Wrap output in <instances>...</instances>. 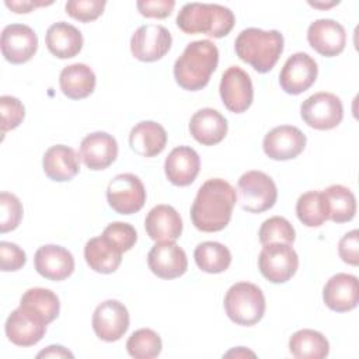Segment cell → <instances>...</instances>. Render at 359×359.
<instances>
[{
	"mask_svg": "<svg viewBox=\"0 0 359 359\" xmlns=\"http://www.w3.org/2000/svg\"><path fill=\"white\" fill-rule=\"evenodd\" d=\"M236 189L222 178H210L202 184L191 206L194 226L205 233L223 230L236 205Z\"/></svg>",
	"mask_w": 359,
	"mask_h": 359,
	"instance_id": "cell-1",
	"label": "cell"
},
{
	"mask_svg": "<svg viewBox=\"0 0 359 359\" xmlns=\"http://www.w3.org/2000/svg\"><path fill=\"white\" fill-rule=\"evenodd\" d=\"M219 63L217 46L209 39L194 41L187 45L174 63V79L180 87L198 91L208 86Z\"/></svg>",
	"mask_w": 359,
	"mask_h": 359,
	"instance_id": "cell-2",
	"label": "cell"
},
{
	"mask_svg": "<svg viewBox=\"0 0 359 359\" xmlns=\"http://www.w3.org/2000/svg\"><path fill=\"white\" fill-rule=\"evenodd\" d=\"M237 56L258 73L273 69L283 52V35L278 29H243L234 42Z\"/></svg>",
	"mask_w": 359,
	"mask_h": 359,
	"instance_id": "cell-3",
	"label": "cell"
},
{
	"mask_svg": "<svg viewBox=\"0 0 359 359\" xmlns=\"http://www.w3.org/2000/svg\"><path fill=\"white\" fill-rule=\"evenodd\" d=\"M236 18L229 7L212 3H187L178 11L177 25L185 34H206L213 38L226 36Z\"/></svg>",
	"mask_w": 359,
	"mask_h": 359,
	"instance_id": "cell-4",
	"label": "cell"
},
{
	"mask_svg": "<svg viewBox=\"0 0 359 359\" xmlns=\"http://www.w3.org/2000/svg\"><path fill=\"white\" fill-rule=\"evenodd\" d=\"M265 297L262 290L251 282H237L230 286L224 296L227 317L238 325H254L265 313Z\"/></svg>",
	"mask_w": 359,
	"mask_h": 359,
	"instance_id": "cell-5",
	"label": "cell"
},
{
	"mask_svg": "<svg viewBox=\"0 0 359 359\" xmlns=\"http://www.w3.org/2000/svg\"><path fill=\"white\" fill-rule=\"evenodd\" d=\"M240 206L251 213H261L271 209L278 198L273 180L257 170L244 172L237 182Z\"/></svg>",
	"mask_w": 359,
	"mask_h": 359,
	"instance_id": "cell-6",
	"label": "cell"
},
{
	"mask_svg": "<svg viewBox=\"0 0 359 359\" xmlns=\"http://www.w3.org/2000/svg\"><path fill=\"white\" fill-rule=\"evenodd\" d=\"M299 268V257L292 244L272 243L262 247L258 255L261 275L272 283L287 282Z\"/></svg>",
	"mask_w": 359,
	"mask_h": 359,
	"instance_id": "cell-7",
	"label": "cell"
},
{
	"mask_svg": "<svg viewBox=\"0 0 359 359\" xmlns=\"http://www.w3.org/2000/svg\"><path fill=\"white\" fill-rule=\"evenodd\" d=\"M300 115L310 128L318 130L334 129L344 118L342 101L332 93H316L302 102Z\"/></svg>",
	"mask_w": 359,
	"mask_h": 359,
	"instance_id": "cell-8",
	"label": "cell"
},
{
	"mask_svg": "<svg viewBox=\"0 0 359 359\" xmlns=\"http://www.w3.org/2000/svg\"><path fill=\"white\" fill-rule=\"evenodd\" d=\"M108 205L121 215L139 212L146 202V189L140 178L130 172L118 174L107 187Z\"/></svg>",
	"mask_w": 359,
	"mask_h": 359,
	"instance_id": "cell-9",
	"label": "cell"
},
{
	"mask_svg": "<svg viewBox=\"0 0 359 359\" xmlns=\"http://www.w3.org/2000/svg\"><path fill=\"white\" fill-rule=\"evenodd\" d=\"M170 31L158 24L140 25L130 38V52L142 62H156L171 48Z\"/></svg>",
	"mask_w": 359,
	"mask_h": 359,
	"instance_id": "cell-10",
	"label": "cell"
},
{
	"mask_svg": "<svg viewBox=\"0 0 359 359\" xmlns=\"http://www.w3.org/2000/svg\"><path fill=\"white\" fill-rule=\"evenodd\" d=\"M219 91L224 107L234 114L245 112L254 100L251 77L238 66H230L223 73Z\"/></svg>",
	"mask_w": 359,
	"mask_h": 359,
	"instance_id": "cell-11",
	"label": "cell"
},
{
	"mask_svg": "<svg viewBox=\"0 0 359 359\" xmlns=\"http://www.w3.org/2000/svg\"><path fill=\"white\" fill-rule=\"evenodd\" d=\"M91 323L100 339L115 342L121 339L129 328V313L123 303L109 299L95 307Z\"/></svg>",
	"mask_w": 359,
	"mask_h": 359,
	"instance_id": "cell-12",
	"label": "cell"
},
{
	"mask_svg": "<svg viewBox=\"0 0 359 359\" xmlns=\"http://www.w3.org/2000/svg\"><path fill=\"white\" fill-rule=\"evenodd\" d=\"M317 74L316 60L304 52H296L285 62L279 73V84L285 93L297 95L314 84Z\"/></svg>",
	"mask_w": 359,
	"mask_h": 359,
	"instance_id": "cell-13",
	"label": "cell"
},
{
	"mask_svg": "<svg viewBox=\"0 0 359 359\" xmlns=\"http://www.w3.org/2000/svg\"><path fill=\"white\" fill-rule=\"evenodd\" d=\"M0 48L7 62L21 65L35 55L38 36L35 31L25 24H8L1 31Z\"/></svg>",
	"mask_w": 359,
	"mask_h": 359,
	"instance_id": "cell-14",
	"label": "cell"
},
{
	"mask_svg": "<svg viewBox=\"0 0 359 359\" xmlns=\"http://www.w3.org/2000/svg\"><path fill=\"white\" fill-rule=\"evenodd\" d=\"M150 271L161 279H175L188 269L185 251L174 241H157L147 254Z\"/></svg>",
	"mask_w": 359,
	"mask_h": 359,
	"instance_id": "cell-15",
	"label": "cell"
},
{
	"mask_svg": "<svg viewBox=\"0 0 359 359\" xmlns=\"http://www.w3.org/2000/svg\"><path fill=\"white\" fill-rule=\"evenodd\" d=\"M306 135L296 126L280 125L269 130L262 142L265 154L278 161L297 157L306 147Z\"/></svg>",
	"mask_w": 359,
	"mask_h": 359,
	"instance_id": "cell-16",
	"label": "cell"
},
{
	"mask_svg": "<svg viewBox=\"0 0 359 359\" xmlns=\"http://www.w3.org/2000/svg\"><path fill=\"white\" fill-rule=\"evenodd\" d=\"M46 323L39 317L18 306L6 320L4 331L7 338L17 346H32L38 344L46 332Z\"/></svg>",
	"mask_w": 359,
	"mask_h": 359,
	"instance_id": "cell-17",
	"label": "cell"
},
{
	"mask_svg": "<svg viewBox=\"0 0 359 359\" xmlns=\"http://www.w3.org/2000/svg\"><path fill=\"white\" fill-rule=\"evenodd\" d=\"M307 41L317 53L332 57L344 50L346 43V32L338 21L331 18H320L309 25Z\"/></svg>",
	"mask_w": 359,
	"mask_h": 359,
	"instance_id": "cell-18",
	"label": "cell"
},
{
	"mask_svg": "<svg viewBox=\"0 0 359 359\" xmlns=\"http://www.w3.org/2000/svg\"><path fill=\"white\" fill-rule=\"evenodd\" d=\"M79 156L90 170H105L118 157V143L107 132H93L81 140Z\"/></svg>",
	"mask_w": 359,
	"mask_h": 359,
	"instance_id": "cell-19",
	"label": "cell"
},
{
	"mask_svg": "<svg viewBox=\"0 0 359 359\" xmlns=\"http://www.w3.org/2000/svg\"><path fill=\"white\" fill-rule=\"evenodd\" d=\"M323 300L337 313L353 310L359 303V282L355 275L339 272L331 276L323 289Z\"/></svg>",
	"mask_w": 359,
	"mask_h": 359,
	"instance_id": "cell-20",
	"label": "cell"
},
{
	"mask_svg": "<svg viewBox=\"0 0 359 359\" xmlns=\"http://www.w3.org/2000/svg\"><path fill=\"white\" fill-rule=\"evenodd\" d=\"M36 272L49 280H65L74 271L72 252L56 244H46L36 250L34 255Z\"/></svg>",
	"mask_w": 359,
	"mask_h": 359,
	"instance_id": "cell-21",
	"label": "cell"
},
{
	"mask_svg": "<svg viewBox=\"0 0 359 359\" xmlns=\"http://www.w3.org/2000/svg\"><path fill=\"white\" fill-rule=\"evenodd\" d=\"M199 154L189 146H178L170 151L164 161L167 180L177 187L191 185L199 174Z\"/></svg>",
	"mask_w": 359,
	"mask_h": 359,
	"instance_id": "cell-22",
	"label": "cell"
},
{
	"mask_svg": "<svg viewBox=\"0 0 359 359\" xmlns=\"http://www.w3.org/2000/svg\"><path fill=\"white\" fill-rule=\"evenodd\" d=\"M226 118L213 108L198 109L189 121V132L192 137L203 146L220 143L227 135Z\"/></svg>",
	"mask_w": 359,
	"mask_h": 359,
	"instance_id": "cell-23",
	"label": "cell"
},
{
	"mask_svg": "<svg viewBox=\"0 0 359 359\" xmlns=\"http://www.w3.org/2000/svg\"><path fill=\"white\" fill-rule=\"evenodd\" d=\"M144 229L154 241H175L182 233V220L172 206L157 205L147 213Z\"/></svg>",
	"mask_w": 359,
	"mask_h": 359,
	"instance_id": "cell-24",
	"label": "cell"
},
{
	"mask_svg": "<svg viewBox=\"0 0 359 359\" xmlns=\"http://www.w3.org/2000/svg\"><path fill=\"white\" fill-rule=\"evenodd\" d=\"M45 43L48 50L59 57V59H69L79 55L83 48L84 39L83 34L74 25L59 21L52 24L45 35Z\"/></svg>",
	"mask_w": 359,
	"mask_h": 359,
	"instance_id": "cell-25",
	"label": "cell"
},
{
	"mask_svg": "<svg viewBox=\"0 0 359 359\" xmlns=\"http://www.w3.org/2000/svg\"><path fill=\"white\" fill-rule=\"evenodd\" d=\"M122 250L104 234L90 238L84 247L87 265L98 273L115 272L122 261Z\"/></svg>",
	"mask_w": 359,
	"mask_h": 359,
	"instance_id": "cell-26",
	"label": "cell"
},
{
	"mask_svg": "<svg viewBox=\"0 0 359 359\" xmlns=\"http://www.w3.org/2000/svg\"><path fill=\"white\" fill-rule=\"evenodd\" d=\"M165 144L167 132L154 121H142L130 129L129 146L142 157H154L160 154Z\"/></svg>",
	"mask_w": 359,
	"mask_h": 359,
	"instance_id": "cell-27",
	"label": "cell"
},
{
	"mask_svg": "<svg viewBox=\"0 0 359 359\" xmlns=\"http://www.w3.org/2000/svg\"><path fill=\"white\" fill-rule=\"evenodd\" d=\"M42 168L48 178L57 182L70 181L80 170L76 151L65 144L50 146L42 158Z\"/></svg>",
	"mask_w": 359,
	"mask_h": 359,
	"instance_id": "cell-28",
	"label": "cell"
},
{
	"mask_svg": "<svg viewBox=\"0 0 359 359\" xmlns=\"http://www.w3.org/2000/svg\"><path fill=\"white\" fill-rule=\"evenodd\" d=\"M59 86L62 93L70 100H83L95 88V74L84 63H73L60 72Z\"/></svg>",
	"mask_w": 359,
	"mask_h": 359,
	"instance_id": "cell-29",
	"label": "cell"
},
{
	"mask_svg": "<svg viewBox=\"0 0 359 359\" xmlns=\"http://www.w3.org/2000/svg\"><path fill=\"white\" fill-rule=\"evenodd\" d=\"M289 351L297 359H323L330 353V344L321 332L303 328L290 337Z\"/></svg>",
	"mask_w": 359,
	"mask_h": 359,
	"instance_id": "cell-30",
	"label": "cell"
},
{
	"mask_svg": "<svg viewBox=\"0 0 359 359\" xmlns=\"http://www.w3.org/2000/svg\"><path fill=\"white\" fill-rule=\"evenodd\" d=\"M323 194L327 203L328 219L335 223H346L353 219L356 213V199L349 188L334 184L325 188Z\"/></svg>",
	"mask_w": 359,
	"mask_h": 359,
	"instance_id": "cell-31",
	"label": "cell"
},
{
	"mask_svg": "<svg viewBox=\"0 0 359 359\" xmlns=\"http://www.w3.org/2000/svg\"><path fill=\"white\" fill-rule=\"evenodd\" d=\"M20 306L39 317L46 324L52 323L60 311L59 297L49 289L45 287H31L28 289L21 300Z\"/></svg>",
	"mask_w": 359,
	"mask_h": 359,
	"instance_id": "cell-32",
	"label": "cell"
},
{
	"mask_svg": "<svg viewBox=\"0 0 359 359\" xmlns=\"http://www.w3.org/2000/svg\"><path fill=\"white\" fill-rule=\"evenodd\" d=\"M194 258L198 268L208 273L224 272L231 264L230 250L217 241H203L196 245Z\"/></svg>",
	"mask_w": 359,
	"mask_h": 359,
	"instance_id": "cell-33",
	"label": "cell"
},
{
	"mask_svg": "<svg viewBox=\"0 0 359 359\" xmlns=\"http://www.w3.org/2000/svg\"><path fill=\"white\" fill-rule=\"evenodd\" d=\"M296 215L307 227H318L328 220V210L323 191H309L299 196Z\"/></svg>",
	"mask_w": 359,
	"mask_h": 359,
	"instance_id": "cell-34",
	"label": "cell"
},
{
	"mask_svg": "<svg viewBox=\"0 0 359 359\" xmlns=\"http://www.w3.org/2000/svg\"><path fill=\"white\" fill-rule=\"evenodd\" d=\"M163 342L160 335L150 328H140L132 332L126 341L128 353L135 359H153L161 352Z\"/></svg>",
	"mask_w": 359,
	"mask_h": 359,
	"instance_id": "cell-35",
	"label": "cell"
},
{
	"mask_svg": "<svg viewBox=\"0 0 359 359\" xmlns=\"http://www.w3.org/2000/svg\"><path fill=\"white\" fill-rule=\"evenodd\" d=\"M259 241L262 245L272 243L293 244L296 233L290 222L282 216H272L266 219L259 227Z\"/></svg>",
	"mask_w": 359,
	"mask_h": 359,
	"instance_id": "cell-36",
	"label": "cell"
},
{
	"mask_svg": "<svg viewBox=\"0 0 359 359\" xmlns=\"http://www.w3.org/2000/svg\"><path fill=\"white\" fill-rule=\"evenodd\" d=\"M22 219V205L20 199L10 194H0V231L7 233L18 227Z\"/></svg>",
	"mask_w": 359,
	"mask_h": 359,
	"instance_id": "cell-37",
	"label": "cell"
},
{
	"mask_svg": "<svg viewBox=\"0 0 359 359\" xmlns=\"http://www.w3.org/2000/svg\"><path fill=\"white\" fill-rule=\"evenodd\" d=\"M0 112H1V135L7 130L15 129L25 116V108L22 102L11 95L0 97Z\"/></svg>",
	"mask_w": 359,
	"mask_h": 359,
	"instance_id": "cell-38",
	"label": "cell"
},
{
	"mask_svg": "<svg viewBox=\"0 0 359 359\" xmlns=\"http://www.w3.org/2000/svg\"><path fill=\"white\" fill-rule=\"evenodd\" d=\"M105 4L104 0H70L65 4V10L72 18L90 22L102 14Z\"/></svg>",
	"mask_w": 359,
	"mask_h": 359,
	"instance_id": "cell-39",
	"label": "cell"
},
{
	"mask_svg": "<svg viewBox=\"0 0 359 359\" xmlns=\"http://www.w3.org/2000/svg\"><path fill=\"white\" fill-rule=\"evenodd\" d=\"M102 234L109 238L111 241H114L123 252L129 251L136 240H137V233L135 230V227L129 223H123V222H112L109 223Z\"/></svg>",
	"mask_w": 359,
	"mask_h": 359,
	"instance_id": "cell-40",
	"label": "cell"
},
{
	"mask_svg": "<svg viewBox=\"0 0 359 359\" xmlns=\"http://www.w3.org/2000/svg\"><path fill=\"white\" fill-rule=\"evenodd\" d=\"M27 262L25 252L14 243H0V268L3 272H11L21 269Z\"/></svg>",
	"mask_w": 359,
	"mask_h": 359,
	"instance_id": "cell-41",
	"label": "cell"
},
{
	"mask_svg": "<svg viewBox=\"0 0 359 359\" xmlns=\"http://www.w3.org/2000/svg\"><path fill=\"white\" fill-rule=\"evenodd\" d=\"M338 254L345 264L359 265V231L356 229L342 236L338 243Z\"/></svg>",
	"mask_w": 359,
	"mask_h": 359,
	"instance_id": "cell-42",
	"label": "cell"
},
{
	"mask_svg": "<svg viewBox=\"0 0 359 359\" xmlns=\"http://www.w3.org/2000/svg\"><path fill=\"white\" fill-rule=\"evenodd\" d=\"M174 0H139L136 7L147 18H165L174 10Z\"/></svg>",
	"mask_w": 359,
	"mask_h": 359,
	"instance_id": "cell-43",
	"label": "cell"
},
{
	"mask_svg": "<svg viewBox=\"0 0 359 359\" xmlns=\"http://www.w3.org/2000/svg\"><path fill=\"white\" fill-rule=\"evenodd\" d=\"M49 4H52V3H43V1H25V0H22V1H6V6L10 8V10H13L14 13H18V14H21V13H29V11H32V8H35V7H41V6H49Z\"/></svg>",
	"mask_w": 359,
	"mask_h": 359,
	"instance_id": "cell-44",
	"label": "cell"
},
{
	"mask_svg": "<svg viewBox=\"0 0 359 359\" xmlns=\"http://www.w3.org/2000/svg\"><path fill=\"white\" fill-rule=\"evenodd\" d=\"M74 355L63 348L62 345H49L46 349L41 351L36 358H73Z\"/></svg>",
	"mask_w": 359,
	"mask_h": 359,
	"instance_id": "cell-45",
	"label": "cell"
},
{
	"mask_svg": "<svg viewBox=\"0 0 359 359\" xmlns=\"http://www.w3.org/2000/svg\"><path fill=\"white\" fill-rule=\"evenodd\" d=\"M233 355H236V356H247V355H250V356H255V353H254V352L245 351L243 346H240L238 349H233V351L227 352L224 356H233Z\"/></svg>",
	"mask_w": 359,
	"mask_h": 359,
	"instance_id": "cell-46",
	"label": "cell"
},
{
	"mask_svg": "<svg viewBox=\"0 0 359 359\" xmlns=\"http://www.w3.org/2000/svg\"><path fill=\"white\" fill-rule=\"evenodd\" d=\"M309 4L313 6V7H331V6H334V4H338V1H332V3H330V4H318V3H310V1H309Z\"/></svg>",
	"mask_w": 359,
	"mask_h": 359,
	"instance_id": "cell-47",
	"label": "cell"
}]
</instances>
